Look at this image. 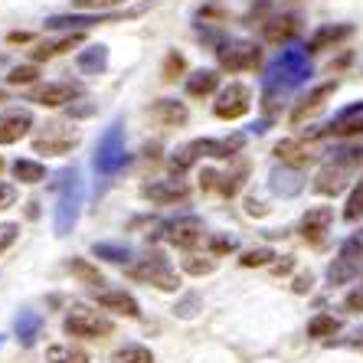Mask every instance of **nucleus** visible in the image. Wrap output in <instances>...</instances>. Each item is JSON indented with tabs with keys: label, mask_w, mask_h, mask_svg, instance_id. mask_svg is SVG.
<instances>
[{
	"label": "nucleus",
	"mask_w": 363,
	"mask_h": 363,
	"mask_svg": "<svg viewBox=\"0 0 363 363\" xmlns=\"http://www.w3.org/2000/svg\"><path fill=\"white\" fill-rule=\"evenodd\" d=\"M115 13H62V17H50L46 30H69V33H85L95 23H111Z\"/></svg>",
	"instance_id": "obj_22"
},
{
	"label": "nucleus",
	"mask_w": 363,
	"mask_h": 363,
	"mask_svg": "<svg viewBox=\"0 0 363 363\" xmlns=\"http://www.w3.org/2000/svg\"><path fill=\"white\" fill-rule=\"evenodd\" d=\"M79 144V131L66 121H50L43 128L40 135L33 138V151L46 154V157H60V154H69Z\"/></svg>",
	"instance_id": "obj_8"
},
{
	"label": "nucleus",
	"mask_w": 363,
	"mask_h": 363,
	"mask_svg": "<svg viewBox=\"0 0 363 363\" xmlns=\"http://www.w3.org/2000/svg\"><path fill=\"white\" fill-rule=\"evenodd\" d=\"M330 154H334L330 164H340L347 170H357L363 164V144H344V147H337V151H330Z\"/></svg>",
	"instance_id": "obj_34"
},
{
	"label": "nucleus",
	"mask_w": 363,
	"mask_h": 363,
	"mask_svg": "<svg viewBox=\"0 0 363 363\" xmlns=\"http://www.w3.org/2000/svg\"><path fill=\"white\" fill-rule=\"evenodd\" d=\"M184 272L194 275V279H203V275H213L216 272V255H196V252H186L184 259Z\"/></svg>",
	"instance_id": "obj_33"
},
{
	"label": "nucleus",
	"mask_w": 363,
	"mask_h": 363,
	"mask_svg": "<svg viewBox=\"0 0 363 363\" xmlns=\"http://www.w3.org/2000/svg\"><path fill=\"white\" fill-rule=\"evenodd\" d=\"M245 180V167L239 164L233 174H216V170H203L200 174V186L210 190V194H220V196H236L239 186Z\"/></svg>",
	"instance_id": "obj_19"
},
{
	"label": "nucleus",
	"mask_w": 363,
	"mask_h": 363,
	"mask_svg": "<svg viewBox=\"0 0 363 363\" xmlns=\"http://www.w3.org/2000/svg\"><path fill=\"white\" fill-rule=\"evenodd\" d=\"M79 10H95V13H101V10L108 7H118V4H125V0H72Z\"/></svg>",
	"instance_id": "obj_45"
},
{
	"label": "nucleus",
	"mask_w": 363,
	"mask_h": 363,
	"mask_svg": "<svg viewBox=\"0 0 363 363\" xmlns=\"http://www.w3.org/2000/svg\"><path fill=\"white\" fill-rule=\"evenodd\" d=\"M46 360L50 363H89V354L72 350V347H50V350H46Z\"/></svg>",
	"instance_id": "obj_39"
},
{
	"label": "nucleus",
	"mask_w": 363,
	"mask_h": 363,
	"mask_svg": "<svg viewBox=\"0 0 363 363\" xmlns=\"http://www.w3.org/2000/svg\"><path fill=\"white\" fill-rule=\"evenodd\" d=\"M344 311H350V314H363V285H357L354 291H347V298H344Z\"/></svg>",
	"instance_id": "obj_44"
},
{
	"label": "nucleus",
	"mask_w": 363,
	"mask_h": 363,
	"mask_svg": "<svg viewBox=\"0 0 363 363\" xmlns=\"http://www.w3.org/2000/svg\"><path fill=\"white\" fill-rule=\"evenodd\" d=\"M62 330H66L69 337H79V340H101V337H108L115 328H111V321L105 314L89 308V304H72L66 321H62Z\"/></svg>",
	"instance_id": "obj_6"
},
{
	"label": "nucleus",
	"mask_w": 363,
	"mask_h": 363,
	"mask_svg": "<svg viewBox=\"0 0 363 363\" xmlns=\"http://www.w3.org/2000/svg\"><path fill=\"white\" fill-rule=\"evenodd\" d=\"M360 135H363V101H354V105L340 108L324 128H318V131L311 135V141H321V138H340V141H350V138H360Z\"/></svg>",
	"instance_id": "obj_9"
},
{
	"label": "nucleus",
	"mask_w": 363,
	"mask_h": 363,
	"mask_svg": "<svg viewBox=\"0 0 363 363\" xmlns=\"http://www.w3.org/2000/svg\"><path fill=\"white\" fill-rule=\"evenodd\" d=\"M344 220H347V223H357V220H363V177L357 180V186H354V190H350V196H347Z\"/></svg>",
	"instance_id": "obj_37"
},
{
	"label": "nucleus",
	"mask_w": 363,
	"mask_h": 363,
	"mask_svg": "<svg viewBox=\"0 0 363 363\" xmlns=\"http://www.w3.org/2000/svg\"><path fill=\"white\" fill-rule=\"evenodd\" d=\"M291 269H295V262H291V255H285V262L275 265V275H281V272H291Z\"/></svg>",
	"instance_id": "obj_50"
},
{
	"label": "nucleus",
	"mask_w": 363,
	"mask_h": 363,
	"mask_svg": "<svg viewBox=\"0 0 363 363\" xmlns=\"http://www.w3.org/2000/svg\"><path fill=\"white\" fill-rule=\"evenodd\" d=\"M141 196L144 200L157 203V206H174V203H186L190 200V184L180 177L174 180H147L141 184Z\"/></svg>",
	"instance_id": "obj_12"
},
{
	"label": "nucleus",
	"mask_w": 363,
	"mask_h": 363,
	"mask_svg": "<svg viewBox=\"0 0 363 363\" xmlns=\"http://www.w3.org/2000/svg\"><path fill=\"white\" fill-rule=\"evenodd\" d=\"M330 223H334V210H330V206H311V210L301 216L298 233H301V239L308 245L321 249L324 239H328V233H330Z\"/></svg>",
	"instance_id": "obj_14"
},
{
	"label": "nucleus",
	"mask_w": 363,
	"mask_h": 363,
	"mask_svg": "<svg viewBox=\"0 0 363 363\" xmlns=\"http://www.w3.org/2000/svg\"><path fill=\"white\" fill-rule=\"evenodd\" d=\"M196 308H200V295H194V291H190V295H186L184 301L177 304V308H174V311H177L180 318H194V314H196Z\"/></svg>",
	"instance_id": "obj_46"
},
{
	"label": "nucleus",
	"mask_w": 363,
	"mask_h": 363,
	"mask_svg": "<svg viewBox=\"0 0 363 363\" xmlns=\"http://www.w3.org/2000/svg\"><path fill=\"white\" fill-rule=\"evenodd\" d=\"M272 259H279L275 249L259 245V249H249V252L239 255V265H242V269H265V265H272Z\"/></svg>",
	"instance_id": "obj_36"
},
{
	"label": "nucleus",
	"mask_w": 363,
	"mask_h": 363,
	"mask_svg": "<svg viewBox=\"0 0 363 363\" xmlns=\"http://www.w3.org/2000/svg\"><path fill=\"white\" fill-rule=\"evenodd\" d=\"M216 62H220V69L233 72V76H239V72H255V69L262 66V46H259V43H249V40H229L216 50Z\"/></svg>",
	"instance_id": "obj_7"
},
{
	"label": "nucleus",
	"mask_w": 363,
	"mask_h": 363,
	"mask_svg": "<svg viewBox=\"0 0 363 363\" xmlns=\"http://www.w3.org/2000/svg\"><path fill=\"white\" fill-rule=\"evenodd\" d=\"M337 92V79H330V82H321L314 85L308 95H301V99L295 101V108H291V125H304L308 118H314L318 111L328 105V99Z\"/></svg>",
	"instance_id": "obj_13"
},
{
	"label": "nucleus",
	"mask_w": 363,
	"mask_h": 363,
	"mask_svg": "<svg viewBox=\"0 0 363 363\" xmlns=\"http://www.w3.org/2000/svg\"><path fill=\"white\" fill-rule=\"evenodd\" d=\"M311 285H314V275H311V272H308V275H298V279H295V291H298V295H308V291H311Z\"/></svg>",
	"instance_id": "obj_48"
},
{
	"label": "nucleus",
	"mask_w": 363,
	"mask_h": 363,
	"mask_svg": "<svg viewBox=\"0 0 363 363\" xmlns=\"http://www.w3.org/2000/svg\"><path fill=\"white\" fill-rule=\"evenodd\" d=\"M10 170H13V177L20 180V184H43L46 180V167H43L40 161H30V157H20V161L10 164Z\"/></svg>",
	"instance_id": "obj_30"
},
{
	"label": "nucleus",
	"mask_w": 363,
	"mask_h": 363,
	"mask_svg": "<svg viewBox=\"0 0 363 363\" xmlns=\"http://www.w3.org/2000/svg\"><path fill=\"white\" fill-rule=\"evenodd\" d=\"M275 157H279L285 167H308V164L314 161L311 154V144L301 141V138H285V141L275 144Z\"/></svg>",
	"instance_id": "obj_23"
},
{
	"label": "nucleus",
	"mask_w": 363,
	"mask_h": 363,
	"mask_svg": "<svg viewBox=\"0 0 363 363\" xmlns=\"http://www.w3.org/2000/svg\"><path fill=\"white\" fill-rule=\"evenodd\" d=\"M4 167H7V164H4V157H0V170H4Z\"/></svg>",
	"instance_id": "obj_51"
},
{
	"label": "nucleus",
	"mask_w": 363,
	"mask_h": 363,
	"mask_svg": "<svg viewBox=\"0 0 363 363\" xmlns=\"http://www.w3.org/2000/svg\"><path fill=\"white\" fill-rule=\"evenodd\" d=\"M206 242H210V255H229V252H236V239H229V236H206Z\"/></svg>",
	"instance_id": "obj_41"
},
{
	"label": "nucleus",
	"mask_w": 363,
	"mask_h": 363,
	"mask_svg": "<svg viewBox=\"0 0 363 363\" xmlns=\"http://www.w3.org/2000/svg\"><path fill=\"white\" fill-rule=\"evenodd\" d=\"M360 269H363V229L340 242L337 255H334V262L328 269V285L330 288L347 285V281H354L360 275Z\"/></svg>",
	"instance_id": "obj_5"
},
{
	"label": "nucleus",
	"mask_w": 363,
	"mask_h": 363,
	"mask_svg": "<svg viewBox=\"0 0 363 363\" xmlns=\"http://www.w3.org/2000/svg\"><path fill=\"white\" fill-rule=\"evenodd\" d=\"M220 89V72L216 69H196L186 76V95L190 99H210Z\"/></svg>",
	"instance_id": "obj_26"
},
{
	"label": "nucleus",
	"mask_w": 363,
	"mask_h": 363,
	"mask_svg": "<svg viewBox=\"0 0 363 363\" xmlns=\"http://www.w3.org/2000/svg\"><path fill=\"white\" fill-rule=\"evenodd\" d=\"M350 177H354V170L340 167V164H328V167H321L318 170V177H314V194H321V196L344 194Z\"/></svg>",
	"instance_id": "obj_21"
},
{
	"label": "nucleus",
	"mask_w": 363,
	"mask_h": 363,
	"mask_svg": "<svg viewBox=\"0 0 363 363\" xmlns=\"http://www.w3.org/2000/svg\"><path fill=\"white\" fill-rule=\"evenodd\" d=\"M184 72H186V60H184V56H180L177 50L167 52V56H164V69H161L164 82H177V76H184Z\"/></svg>",
	"instance_id": "obj_38"
},
{
	"label": "nucleus",
	"mask_w": 363,
	"mask_h": 363,
	"mask_svg": "<svg viewBox=\"0 0 363 363\" xmlns=\"http://www.w3.org/2000/svg\"><path fill=\"white\" fill-rule=\"evenodd\" d=\"M111 363H154V354L144 344H125L111 354Z\"/></svg>",
	"instance_id": "obj_32"
},
{
	"label": "nucleus",
	"mask_w": 363,
	"mask_h": 363,
	"mask_svg": "<svg viewBox=\"0 0 363 363\" xmlns=\"http://www.w3.org/2000/svg\"><path fill=\"white\" fill-rule=\"evenodd\" d=\"M245 138L242 135H233V138H200V141L190 144V151L196 157H216V161H229L242 151Z\"/></svg>",
	"instance_id": "obj_18"
},
{
	"label": "nucleus",
	"mask_w": 363,
	"mask_h": 363,
	"mask_svg": "<svg viewBox=\"0 0 363 363\" xmlns=\"http://www.w3.org/2000/svg\"><path fill=\"white\" fill-rule=\"evenodd\" d=\"M350 36H354V26L350 23H324V26H318V30L308 36L304 50H308V56H318V52L337 50L340 43H347Z\"/></svg>",
	"instance_id": "obj_15"
},
{
	"label": "nucleus",
	"mask_w": 363,
	"mask_h": 363,
	"mask_svg": "<svg viewBox=\"0 0 363 363\" xmlns=\"http://www.w3.org/2000/svg\"><path fill=\"white\" fill-rule=\"evenodd\" d=\"M272 186H275L279 194H285V196H291V194H298V190H301L298 177H281V174H272Z\"/></svg>",
	"instance_id": "obj_42"
},
{
	"label": "nucleus",
	"mask_w": 363,
	"mask_h": 363,
	"mask_svg": "<svg viewBox=\"0 0 363 363\" xmlns=\"http://www.w3.org/2000/svg\"><path fill=\"white\" fill-rule=\"evenodd\" d=\"M95 301H99V308H105V311L125 314V318H141V304H138V298L128 295V291H121V288H115V291H99Z\"/></svg>",
	"instance_id": "obj_25"
},
{
	"label": "nucleus",
	"mask_w": 363,
	"mask_h": 363,
	"mask_svg": "<svg viewBox=\"0 0 363 363\" xmlns=\"http://www.w3.org/2000/svg\"><path fill=\"white\" fill-rule=\"evenodd\" d=\"M203 220L200 216H177V220L164 223V239H167L174 249H184V252H194L196 245L203 242Z\"/></svg>",
	"instance_id": "obj_11"
},
{
	"label": "nucleus",
	"mask_w": 363,
	"mask_h": 363,
	"mask_svg": "<svg viewBox=\"0 0 363 363\" xmlns=\"http://www.w3.org/2000/svg\"><path fill=\"white\" fill-rule=\"evenodd\" d=\"M298 33H301V17L298 13H275L262 23V36L272 46H288Z\"/></svg>",
	"instance_id": "obj_17"
},
{
	"label": "nucleus",
	"mask_w": 363,
	"mask_h": 363,
	"mask_svg": "<svg viewBox=\"0 0 363 363\" xmlns=\"http://www.w3.org/2000/svg\"><path fill=\"white\" fill-rule=\"evenodd\" d=\"M105 66H108V46H89V50L79 52V69L82 72H89V76H99V72H105Z\"/></svg>",
	"instance_id": "obj_29"
},
{
	"label": "nucleus",
	"mask_w": 363,
	"mask_h": 363,
	"mask_svg": "<svg viewBox=\"0 0 363 363\" xmlns=\"http://www.w3.org/2000/svg\"><path fill=\"white\" fill-rule=\"evenodd\" d=\"M40 79V69L36 66H13L7 76V85H33Z\"/></svg>",
	"instance_id": "obj_40"
},
{
	"label": "nucleus",
	"mask_w": 363,
	"mask_h": 363,
	"mask_svg": "<svg viewBox=\"0 0 363 363\" xmlns=\"http://www.w3.org/2000/svg\"><path fill=\"white\" fill-rule=\"evenodd\" d=\"M13 203H17V186L0 180V210H10Z\"/></svg>",
	"instance_id": "obj_47"
},
{
	"label": "nucleus",
	"mask_w": 363,
	"mask_h": 363,
	"mask_svg": "<svg viewBox=\"0 0 363 363\" xmlns=\"http://www.w3.org/2000/svg\"><path fill=\"white\" fill-rule=\"evenodd\" d=\"M252 111V89L242 82H229L220 95H216V105H213V115L220 121H239Z\"/></svg>",
	"instance_id": "obj_10"
},
{
	"label": "nucleus",
	"mask_w": 363,
	"mask_h": 363,
	"mask_svg": "<svg viewBox=\"0 0 363 363\" xmlns=\"http://www.w3.org/2000/svg\"><path fill=\"white\" fill-rule=\"evenodd\" d=\"M245 213H249V216H265V213H269V206H265V203H259V200H249V203H245Z\"/></svg>",
	"instance_id": "obj_49"
},
{
	"label": "nucleus",
	"mask_w": 363,
	"mask_h": 363,
	"mask_svg": "<svg viewBox=\"0 0 363 363\" xmlns=\"http://www.w3.org/2000/svg\"><path fill=\"white\" fill-rule=\"evenodd\" d=\"M128 279L141 281V285H154L157 291H177L180 288V275L174 272V265L167 262V255L157 252V249L128 265Z\"/></svg>",
	"instance_id": "obj_2"
},
{
	"label": "nucleus",
	"mask_w": 363,
	"mask_h": 363,
	"mask_svg": "<svg viewBox=\"0 0 363 363\" xmlns=\"http://www.w3.org/2000/svg\"><path fill=\"white\" fill-rule=\"evenodd\" d=\"M92 252L99 255V259H105V262H115V265H121V262L131 259V249H128L125 242H95Z\"/></svg>",
	"instance_id": "obj_35"
},
{
	"label": "nucleus",
	"mask_w": 363,
	"mask_h": 363,
	"mask_svg": "<svg viewBox=\"0 0 363 363\" xmlns=\"http://www.w3.org/2000/svg\"><path fill=\"white\" fill-rule=\"evenodd\" d=\"M17 236H20L17 223H4V226H0V252H7L10 245L17 242Z\"/></svg>",
	"instance_id": "obj_43"
},
{
	"label": "nucleus",
	"mask_w": 363,
	"mask_h": 363,
	"mask_svg": "<svg viewBox=\"0 0 363 363\" xmlns=\"http://www.w3.org/2000/svg\"><path fill=\"white\" fill-rule=\"evenodd\" d=\"M151 115H154V121L164 125V128H184L186 121H190L186 105L184 101H177V99H157L151 105Z\"/></svg>",
	"instance_id": "obj_24"
},
{
	"label": "nucleus",
	"mask_w": 363,
	"mask_h": 363,
	"mask_svg": "<svg viewBox=\"0 0 363 363\" xmlns=\"http://www.w3.org/2000/svg\"><path fill=\"white\" fill-rule=\"evenodd\" d=\"M314 76L311 56L308 50H298V46H288V50L279 52V60L265 69L262 76V111L265 115H279V108L285 105V95L291 89H298L301 82Z\"/></svg>",
	"instance_id": "obj_1"
},
{
	"label": "nucleus",
	"mask_w": 363,
	"mask_h": 363,
	"mask_svg": "<svg viewBox=\"0 0 363 363\" xmlns=\"http://www.w3.org/2000/svg\"><path fill=\"white\" fill-rule=\"evenodd\" d=\"M128 161V147H125V128H121V121H111L108 128H105V135L99 138V147H95V174L99 177H115L121 167H125Z\"/></svg>",
	"instance_id": "obj_3"
},
{
	"label": "nucleus",
	"mask_w": 363,
	"mask_h": 363,
	"mask_svg": "<svg viewBox=\"0 0 363 363\" xmlns=\"http://www.w3.org/2000/svg\"><path fill=\"white\" fill-rule=\"evenodd\" d=\"M66 272L72 275V279L82 281V285H89V288H101V285H105V275H101V272L89 262V259H69Z\"/></svg>",
	"instance_id": "obj_27"
},
{
	"label": "nucleus",
	"mask_w": 363,
	"mask_h": 363,
	"mask_svg": "<svg viewBox=\"0 0 363 363\" xmlns=\"http://www.w3.org/2000/svg\"><path fill=\"white\" fill-rule=\"evenodd\" d=\"M0 101H4V92H0Z\"/></svg>",
	"instance_id": "obj_52"
},
{
	"label": "nucleus",
	"mask_w": 363,
	"mask_h": 363,
	"mask_svg": "<svg viewBox=\"0 0 363 363\" xmlns=\"http://www.w3.org/2000/svg\"><path fill=\"white\" fill-rule=\"evenodd\" d=\"M56 186H60V206H56V233H60V236H66V233H72V226H76L79 206H82V180H79V170H76V167L60 170V180H56Z\"/></svg>",
	"instance_id": "obj_4"
},
{
	"label": "nucleus",
	"mask_w": 363,
	"mask_h": 363,
	"mask_svg": "<svg viewBox=\"0 0 363 363\" xmlns=\"http://www.w3.org/2000/svg\"><path fill=\"white\" fill-rule=\"evenodd\" d=\"M33 128V115L26 108H13L0 115V144H17L20 138L30 135Z\"/></svg>",
	"instance_id": "obj_20"
},
{
	"label": "nucleus",
	"mask_w": 363,
	"mask_h": 363,
	"mask_svg": "<svg viewBox=\"0 0 363 363\" xmlns=\"http://www.w3.org/2000/svg\"><path fill=\"white\" fill-rule=\"evenodd\" d=\"M40 328H43V314L40 311H20L17 314V340L23 347H30L36 337H40Z\"/></svg>",
	"instance_id": "obj_28"
},
{
	"label": "nucleus",
	"mask_w": 363,
	"mask_h": 363,
	"mask_svg": "<svg viewBox=\"0 0 363 363\" xmlns=\"http://www.w3.org/2000/svg\"><path fill=\"white\" fill-rule=\"evenodd\" d=\"M79 95H82V89L76 82H46L30 92V101H36L43 108H62L69 101H76Z\"/></svg>",
	"instance_id": "obj_16"
},
{
	"label": "nucleus",
	"mask_w": 363,
	"mask_h": 363,
	"mask_svg": "<svg viewBox=\"0 0 363 363\" xmlns=\"http://www.w3.org/2000/svg\"><path fill=\"white\" fill-rule=\"evenodd\" d=\"M337 330H340V321L334 314H314L311 321H308V337H314V340L334 337Z\"/></svg>",
	"instance_id": "obj_31"
}]
</instances>
